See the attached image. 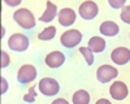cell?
Masks as SVG:
<instances>
[{
    "label": "cell",
    "mask_w": 130,
    "mask_h": 104,
    "mask_svg": "<svg viewBox=\"0 0 130 104\" xmlns=\"http://www.w3.org/2000/svg\"><path fill=\"white\" fill-rule=\"evenodd\" d=\"M117 74H118L117 69L111 66V65H102V66H99V69H98V72H96L98 81L102 82V83L109 82L111 79L117 77Z\"/></svg>",
    "instance_id": "obj_5"
},
{
    "label": "cell",
    "mask_w": 130,
    "mask_h": 104,
    "mask_svg": "<svg viewBox=\"0 0 130 104\" xmlns=\"http://www.w3.org/2000/svg\"><path fill=\"white\" fill-rule=\"evenodd\" d=\"M121 20L125 24H130V7L124 5L122 7V12H121Z\"/></svg>",
    "instance_id": "obj_18"
},
{
    "label": "cell",
    "mask_w": 130,
    "mask_h": 104,
    "mask_svg": "<svg viewBox=\"0 0 130 104\" xmlns=\"http://www.w3.org/2000/svg\"><path fill=\"white\" fill-rule=\"evenodd\" d=\"M14 21L24 29H32L35 26V18L31 14V12L26 8H21L13 13Z\"/></svg>",
    "instance_id": "obj_1"
},
{
    "label": "cell",
    "mask_w": 130,
    "mask_h": 104,
    "mask_svg": "<svg viewBox=\"0 0 130 104\" xmlns=\"http://www.w3.org/2000/svg\"><path fill=\"white\" fill-rule=\"evenodd\" d=\"M9 65V56L5 51H2V68H7Z\"/></svg>",
    "instance_id": "obj_20"
},
{
    "label": "cell",
    "mask_w": 130,
    "mask_h": 104,
    "mask_svg": "<svg viewBox=\"0 0 130 104\" xmlns=\"http://www.w3.org/2000/svg\"><path fill=\"white\" fill-rule=\"evenodd\" d=\"M109 94L115 100H124L127 96L129 90H127V86L124 82L117 81V82L112 83V86L109 89Z\"/></svg>",
    "instance_id": "obj_8"
},
{
    "label": "cell",
    "mask_w": 130,
    "mask_h": 104,
    "mask_svg": "<svg viewBox=\"0 0 130 104\" xmlns=\"http://www.w3.org/2000/svg\"><path fill=\"white\" fill-rule=\"evenodd\" d=\"M82 39V34L81 31H78L77 29H72V30H68L61 35L60 38V42L64 47L67 48H73L75 47Z\"/></svg>",
    "instance_id": "obj_3"
},
{
    "label": "cell",
    "mask_w": 130,
    "mask_h": 104,
    "mask_svg": "<svg viewBox=\"0 0 130 104\" xmlns=\"http://www.w3.org/2000/svg\"><path fill=\"white\" fill-rule=\"evenodd\" d=\"M111 59L116 64L124 65L126 62H129V60H130V51H129V48H125V47L115 48L113 52L111 54Z\"/></svg>",
    "instance_id": "obj_9"
},
{
    "label": "cell",
    "mask_w": 130,
    "mask_h": 104,
    "mask_svg": "<svg viewBox=\"0 0 130 104\" xmlns=\"http://www.w3.org/2000/svg\"><path fill=\"white\" fill-rule=\"evenodd\" d=\"M35 96H37L35 87H30V89H29V92H27V95H25V96H24V100H25V101L31 103V101H34Z\"/></svg>",
    "instance_id": "obj_19"
},
{
    "label": "cell",
    "mask_w": 130,
    "mask_h": 104,
    "mask_svg": "<svg viewBox=\"0 0 130 104\" xmlns=\"http://www.w3.org/2000/svg\"><path fill=\"white\" fill-rule=\"evenodd\" d=\"M109 5L113 7V8H120V7H124L125 5V2L124 0H118V2H116V0H109Z\"/></svg>",
    "instance_id": "obj_21"
},
{
    "label": "cell",
    "mask_w": 130,
    "mask_h": 104,
    "mask_svg": "<svg viewBox=\"0 0 130 104\" xmlns=\"http://www.w3.org/2000/svg\"><path fill=\"white\" fill-rule=\"evenodd\" d=\"M89 48H90L92 52L99 54V52H102V51L105 48V42H104V39H102L100 37H92V38L89 40Z\"/></svg>",
    "instance_id": "obj_14"
},
{
    "label": "cell",
    "mask_w": 130,
    "mask_h": 104,
    "mask_svg": "<svg viewBox=\"0 0 130 104\" xmlns=\"http://www.w3.org/2000/svg\"><path fill=\"white\" fill-rule=\"evenodd\" d=\"M37 77V69L32 65H24L18 69L17 73V81L20 83H29L34 81Z\"/></svg>",
    "instance_id": "obj_6"
},
{
    "label": "cell",
    "mask_w": 130,
    "mask_h": 104,
    "mask_svg": "<svg viewBox=\"0 0 130 104\" xmlns=\"http://www.w3.org/2000/svg\"><path fill=\"white\" fill-rule=\"evenodd\" d=\"M55 35H56V27L55 26H48L38 34V38L40 40H50L52 38H55Z\"/></svg>",
    "instance_id": "obj_16"
},
{
    "label": "cell",
    "mask_w": 130,
    "mask_h": 104,
    "mask_svg": "<svg viewBox=\"0 0 130 104\" xmlns=\"http://www.w3.org/2000/svg\"><path fill=\"white\" fill-rule=\"evenodd\" d=\"M96 103H98V104H100V103H105V104H109V101H108L107 99H100V100H98Z\"/></svg>",
    "instance_id": "obj_25"
},
{
    "label": "cell",
    "mask_w": 130,
    "mask_h": 104,
    "mask_svg": "<svg viewBox=\"0 0 130 104\" xmlns=\"http://www.w3.org/2000/svg\"><path fill=\"white\" fill-rule=\"evenodd\" d=\"M78 10L83 20H92L94 17H96L98 12H99V8L94 2H85L79 5Z\"/></svg>",
    "instance_id": "obj_7"
},
{
    "label": "cell",
    "mask_w": 130,
    "mask_h": 104,
    "mask_svg": "<svg viewBox=\"0 0 130 104\" xmlns=\"http://www.w3.org/2000/svg\"><path fill=\"white\" fill-rule=\"evenodd\" d=\"M90 95L86 90H78L73 95V103L74 104H89Z\"/></svg>",
    "instance_id": "obj_15"
},
{
    "label": "cell",
    "mask_w": 130,
    "mask_h": 104,
    "mask_svg": "<svg viewBox=\"0 0 130 104\" xmlns=\"http://www.w3.org/2000/svg\"><path fill=\"white\" fill-rule=\"evenodd\" d=\"M8 46L10 49L17 51V52H22L26 51L29 47V38L25 34H20L16 33L13 35H10L8 39Z\"/></svg>",
    "instance_id": "obj_2"
},
{
    "label": "cell",
    "mask_w": 130,
    "mask_h": 104,
    "mask_svg": "<svg viewBox=\"0 0 130 104\" xmlns=\"http://www.w3.org/2000/svg\"><path fill=\"white\" fill-rule=\"evenodd\" d=\"M79 52L83 55V57L86 59V62H87L89 65H92L94 64V55H92V51L89 47H81L79 48Z\"/></svg>",
    "instance_id": "obj_17"
},
{
    "label": "cell",
    "mask_w": 130,
    "mask_h": 104,
    "mask_svg": "<svg viewBox=\"0 0 130 104\" xmlns=\"http://www.w3.org/2000/svg\"><path fill=\"white\" fill-rule=\"evenodd\" d=\"M4 33H5V29H4V27H2V37L4 35Z\"/></svg>",
    "instance_id": "obj_26"
},
{
    "label": "cell",
    "mask_w": 130,
    "mask_h": 104,
    "mask_svg": "<svg viewBox=\"0 0 130 104\" xmlns=\"http://www.w3.org/2000/svg\"><path fill=\"white\" fill-rule=\"evenodd\" d=\"M5 3H7L8 5H18L21 2H20V0H16V2H9V0H5Z\"/></svg>",
    "instance_id": "obj_23"
},
{
    "label": "cell",
    "mask_w": 130,
    "mask_h": 104,
    "mask_svg": "<svg viewBox=\"0 0 130 104\" xmlns=\"http://www.w3.org/2000/svg\"><path fill=\"white\" fill-rule=\"evenodd\" d=\"M59 83L55 78H50V77H46L40 79L39 82V90L42 94H44L47 96H52L55 94L59 92Z\"/></svg>",
    "instance_id": "obj_4"
},
{
    "label": "cell",
    "mask_w": 130,
    "mask_h": 104,
    "mask_svg": "<svg viewBox=\"0 0 130 104\" xmlns=\"http://www.w3.org/2000/svg\"><path fill=\"white\" fill-rule=\"evenodd\" d=\"M56 12H57V7L51 2H47V8L44 10V13H43V16L39 18V21H42V22H51L55 18Z\"/></svg>",
    "instance_id": "obj_13"
},
{
    "label": "cell",
    "mask_w": 130,
    "mask_h": 104,
    "mask_svg": "<svg viewBox=\"0 0 130 104\" xmlns=\"http://www.w3.org/2000/svg\"><path fill=\"white\" fill-rule=\"evenodd\" d=\"M44 61H46V64L50 68H59V66H61L64 64L65 56L60 51H53V52H51V54H48L46 56Z\"/></svg>",
    "instance_id": "obj_10"
},
{
    "label": "cell",
    "mask_w": 130,
    "mask_h": 104,
    "mask_svg": "<svg viewBox=\"0 0 130 104\" xmlns=\"http://www.w3.org/2000/svg\"><path fill=\"white\" fill-rule=\"evenodd\" d=\"M75 12L72 8H62L59 12V22L62 26H70L75 21Z\"/></svg>",
    "instance_id": "obj_11"
},
{
    "label": "cell",
    "mask_w": 130,
    "mask_h": 104,
    "mask_svg": "<svg viewBox=\"0 0 130 104\" xmlns=\"http://www.w3.org/2000/svg\"><path fill=\"white\" fill-rule=\"evenodd\" d=\"M100 33L107 35V37H115L118 34V31H120V27H118L117 24L112 22V21H105L100 25Z\"/></svg>",
    "instance_id": "obj_12"
},
{
    "label": "cell",
    "mask_w": 130,
    "mask_h": 104,
    "mask_svg": "<svg viewBox=\"0 0 130 104\" xmlns=\"http://www.w3.org/2000/svg\"><path fill=\"white\" fill-rule=\"evenodd\" d=\"M7 90H8V82H7L5 78L2 77V94H5Z\"/></svg>",
    "instance_id": "obj_22"
},
{
    "label": "cell",
    "mask_w": 130,
    "mask_h": 104,
    "mask_svg": "<svg viewBox=\"0 0 130 104\" xmlns=\"http://www.w3.org/2000/svg\"><path fill=\"white\" fill-rule=\"evenodd\" d=\"M56 103H64V104H68V101L65 100V99H56L55 101H53V104H56Z\"/></svg>",
    "instance_id": "obj_24"
}]
</instances>
